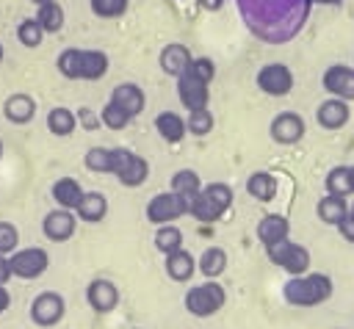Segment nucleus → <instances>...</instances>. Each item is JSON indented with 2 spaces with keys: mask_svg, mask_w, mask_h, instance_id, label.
Wrapping results in <instances>:
<instances>
[{
  "mask_svg": "<svg viewBox=\"0 0 354 329\" xmlns=\"http://www.w3.org/2000/svg\"><path fill=\"white\" fill-rule=\"evenodd\" d=\"M243 22L263 41H288L307 19L310 0H238Z\"/></svg>",
  "mask_w": 354,
  "mask_h": 329,
  "instance_id": "f257e3e1",
  "label": "nucleus"
},
{
  "mask_svg": "<svg viewBox=\"0 0 354 329\" xmlns=\"http://www.w3.org/2000/svg\"><path fill=\"white\" fill-rule=\"evenodd\" d=\"M58 72L72 80H97L108 72V55L100 50L69 47L58 55Z\"/></svg>",
  "mask_w": 354,
  "mask_h": 329,
  "instance_id": "f03ea898",
  "label": "nucleus"
},
{
  "mask_svg": "<svg viewBox=\"0 0 354 329\" xmlns=\"http://www.w3.org/2000/svg\"><path fill=\"white\" fill-rule=\"evenodd\" d=\"M285 299L296 307H315L332 296V279L326 274H307V276H290L282 288Z\"/></svg>",
  "mask_w": 354,
  "mask_h": 329,
  "instance_id": "7ed1b4c3",
  "label": "nucleus"
},
{
  "mask_svg": "<svg viewBox=\"0 0 354 329\" xmlns=\"http://www.w3.org/2000/svg\"><path fill=\"white\" fill-rule=\"evenodd\" d=\"M224 307V288L218 282H202L196 288H191L185 293V310L191 315H199V318H207L213 312H218Z\"/></svg>",
  "mask_w": 354,
  "mask_h": 329,
  "instance_id": "20e7f679",
  "label": "nucleus"
},
{
  "mask_svg": "<svg viewBox=\"0 0 354 329\" xmlns=\"http://www.w3.org/2000/svg\"><path fill=\"white\" fill-rule=\"evenodd\" d=\"M8 265H11V274L19 276V279H36L47 271L50 265V257L44 249L39 246H28V249H19L8 257Z\"/></svg>",
  "mask_w": 354,
  "mask_h": 329,
  "instance_id": "39448f33",
  "label": "nucleus"
},
{
  "mask_svg": "<svg viewBox=\"0 0 354 329\" xmlns=\"http://www.w3.org/2000/svg\"><path fill=\"white\" fill-rule=\"evenodd\" d=\"M183 213H188V202L180 196V194H174V191H166V194H158V196H152L149 199V205H147V218L152 221V224H169V221H174V218H180Z\"/></svg>",
  "mask_w": 354,
  "mask_h": 329,
  "instance_id": "423d86ee",
  "label": "nucleus"
},
{
  "mask_svg": "<svg viewBox=\"0 0 354 329\" xmlns=\"http://www.w3.org/2000/svg\"><path fill=\"white\" fill-rule=\"evenodd\" d=\"M64 296L55 290H44L30 301V321L36 326H53L64 318Z\"/></svg>",
  "mask_w": 354,
  "mask_h": 329,
  "instance_id": "0eeeda50",
  "label": "nucleus"
},
{
  "mask_svg": "<svg viewBox=\"0 0 354 329\" xmlns=\"http://www.w3.org/2000/svg\"><path fill=\"white\" fill-rule=\"evenodd\" d=\"M257 86L271 97H285L293 88V75L285 64H266L257 72Z\"/></svg>",
  "mask_w": 354,
  "mask_h": 329,
  "instance_id": "6e6552de",
  "label": "nucleus"
},
{
  "mask_svg": "<svg viewBox=\"0 0 354 329\" xmlns=\"http://www.w3.org/2000/svg\"><path fill=\"white\" fill-rule=\"evenodd\" d=\"M177 94H180V100L188 111H202V108H207V100H210L207 83L199 80L196 75H191L188 69L177 77Z\"/></svg>",
  "mask_w": 354,
  "mask_h": 329,
  "instance_id": "1a4fd4ad",
  "label": "nucleus"
},
{
  "mask_svg": "<svg viewBox=\"0 0 354 329\" xmlns=\"http://www.w3.org/2000/svg\"><path fill=\"white\" fill-rule=\"evenodd\" d=\"M304 135V119L293 111H282L271 122V138L279 144H296Z\"/></svg>",
  "mask_w": 354,
  "mask_h": 329,
  "instance_id": "9d476101",
  "label": "nucleus"
},
{
  "mask_svg": "<svg viewBox=\"0 0 354 329\" xmlns=\"http://www.w3.org/2000/svg\"><path fill=\"white\" fill-rule=\"evenodd\" d=\"M324 88L337 100H354V69L351 66H329L324 72Z\"/></svg>",
  "mask_w": 354,
  "mask_h": 329,
  "instance_id": "9b49d317",
  "label": "nucleus"
},
{
  "mask_svg": "<svg viewBox=\"0 0 354 329\" xmlns=\"http://www.w3.org/2000/svg\"><path fill=\"white\" fill-rule=\"evenodd\" d=\"M86 299H88V304H91V310H97V312H111L116 304H119V290H116V285L111 282V279H94L88 288H86Z\"/></svg>",
  "mask_w": 354,
  "mask_h": 329,
  "instance_id": "f8f14e48",
  "label": "nucleus"
},
{
  "mask_svg": "<svg viewBox=\"0 0 354 329\" xmlns=\"http://www.w3.org/2000/svg\"><path fill=\"white\" fill-rule=\"evenodd\" d=\"M41 232H44L50 241H55V243L69 241L72 232H75V216H72L69 210H53V213L44 216Z\"/></svg>",
  "mask_w": 354,
  "mask_h": 329,
  "instance_id": "ddd939ff",
  "label": "nucleus"
},
{
  "mask_svg": "<svg viewBox=\"0 0 354 329\" xmlns=\"http://www.w3.org/2000/svg\"><path fill=\"white\" fill-rule=\"evenodd\" d=\"M111 102L119 105L130 119L138 116L144 111V91L136 86V83H119L113 91H111Z\"/></svg>",
  "mask_w": 354,
  "mask_h": 329,
  "instance_id": "4468645a",
  "label": "nucleus"
},
{
  "mask_svg": "<svg viewBox=\"0 0 354 329\" xmlns=\"http://www.w3.org/2000/svg\"><path fill=\"white\" fill-rule=\"evenodd\" d=\"M3 113H6L8 122H14V124H25V122L33 119V113H36V102H33L30 94H11V97L6 100V105H3Z\"/></svg>",
  "mask_w": 354,
  "mask_h": 329,
  "instance_id": "2eb2a0df",
  "label": "nucleus"
},
{
  "mask_svg": "<svg viewBox=\"0 0 354 329\" xmlns=\"http://www.w3.org/2000/svg\"><path fill=\"white\" fill-rule=\"evenodd\" d=\"M188 64H191L188 47H183V44H166V47L160 50V69H163V72L180 77V75L188 69Z\"/></svg>",
  "mask_w": 354,
  "mask_h": 329,
  "instance_id": "dca6fc26",
  "label": "nucleus"
},
{
  "mask_svg": "<svg viewBox=\"0 0 354 329\" xmlns=\"http://www.w3.org/2000/svg\"><path fill=\"white\" fill-rule=\"evenodd\" d=\"M83 194H86V191H83L80 182L72 180V177H61V180H55V185H53V199H55L64 210H75V207L80 205Z\"/></svg>",
  "mask_w": 354,
  "mask_h": 329,
  "instance_id": "f3484780",
  "label": "nucleus"
},
{
  "mask_svg": "<svg viewBox=\"0 0 354 329\" xmlns=\"http://www.w3.org/2000/svg\"><path fill=\"white\" fill-rule=\"evenodd\" d=\"M290 232L288 227V218L279 216V213H271V216H263L260 224H257V238L268 246V243H277V241H285Z\"/></svg>",
  "mask_w": 354,
  "mask_h": 329,
  "instance_id": "a211bd4d",
  "label": "nucleus"
},
{
  "mask_svg": "<svg viewBox=\"0 0 354 329\" xmlns=\"http://www.w3.org/2000/svg\"><path fill=\"white\" fill-rule=\"evenodd\" d=\"M155 127H158L160 138H166L169 144L183 141V135L188 133L185 119H183V116H177L174 111H163V113H158V116H155Z\"/></svg>",
  "mask_w": 354,
  "mask_h": 329,
  "instance_id": "6ab92c4d",
  "label": "nucleus"
},
{
  "mask_svg": "<svg viewBox=\"0 0 354 329\" xmlns=\"http://www.w3.org/2000/svg\"><path fill=\"white\" fill-rule=\"evenodd\" d=\"M318 122L321 127L326 130H337L348 122V105L343 100H326L321 108H318Z\"/></svg>",
  "mask_w": 354,
  "mask_h": 329,
  "instance_id": "aec40b11",
  "label": "nucleus"
},
{
  "mask_svg": "<svg viewBox=\"0 0 354 329\" xmlns=\"http://www.w3.org/2000/svg\"><path fill=\"white\" fill-rule=\"evenodd\" d=\"M171 191L180 194V196L188 202V207H191V202H194V199L199 196V191H202L199 174L191 171V169H180V171H174V177H171Z\"/></svg>",
  "mask_w": 354,
  "mask_h": 329,
  "instance_id": "412c9836",
  "label": "nucleus"
},
{
  "mask_svg": "<svg viewBox=\"0 0 354 329\" xmlns=\"http://www.w3.org/2000/svg\"><path fill=\"white\" fill-rule=\"evenodd\" d=\"M194 268H196V263H194V257H191L185 249H177V252L166 254V274H169L174 282L191 279V276H194Z\"/></svg>",
  "mask_w": 354,
  "mask_h": 329,
  "instance_id": "4be33fe9",
  "label": "nucleus"
},
{
  "mask_svg": "<svg viewBox=\"0 0 354 329\" xmlns=\"http://www.w3.org/2000/svg\"><path fill=\"white\" fill-rule=\"evenodd\" d=\"M75 210H77V216L83 221H91V224L102 221L105 213H108V199L102 194H97V191H88V194H83V199H80V205Z\"/></svg>",
  "mask_w": 354,
  "mask_h": 329,
  "instance_id": "5701e85b",
  "label": "nucleus"
},
{
  "mask_svg": "<svg viewBox=\"0 0 354 329\" xmlns=\"http://www.w3.org/2000/svg\"><path fill=\"white\" fill-rule=\"evenodd\" d=\"M318 216H321V221H326V224H340V221L348 216V207H346V196H335V194H326V196L318 202Z\"/></svg>",
  "mask_w": 354,
  "mask_h": 329,
  "instance_id": "b1692460",
  "label": "nucleus"
},
{
  "mask_svg": "<svg viewBox=\"0 0 354 329\" xmlns=\"http://www.w3.org/2000/svg\"><path fill=\"white\" fill-rule=\"evenodd\" d=\"M77 127V116L69 108H53L47 113V130L53 135H69Z\"/></svg>",
  "mask_w": 354,
  "mask_h": 329,
  "instance_id": "393cba45",
  "label": "nucleus"
},
{
  "mask_svg": "<svg viewBox=\"0 0 354 329\" xmlns=\"http://www.w3.org/2000/svg\"><path fill=\"white\" fill-rule=\"evenodd\" d=\"M246 191H249L257 202H268V199H274V194H277V182H274V177L266 174V171H254V174L246 180Z\"/></svg>",
  "mask_w": 354,
  "mask_h": 329,
  "instance_id": "a878e982",
  "label": "nucleus"
},
{
  "mask_svg": "<svg viewBox=\"0 0 354 329\" xmlns=\"http://www.w3.org/2000/svg\"><path fill=\"white\" fill-rule=\"evenodd\" d=\"M36 22L44 28V33H55V30H61V25H64V8H61L55 0L41 3L39 11H36Z\"/></svg>",
  "mask_w": 354,
  "mask_h": 329,
  "instance_id": "bb28decb",
  "label": "nucleus"
},
{
  "mask_svg": "<svg viewBox=\"0 0 354 329\" xmlns=\"http://www.w3.org/2000/svg\"><path fill=\"white\" fill-rule=\"evenodd\" d=\"M326 191L335 194V196H346L354 191V182H351V169L348 166H335L329 174H326Z\"/></svg>",
  "mask_w": 354,
  "mask_h": 329,
  "instance_id": "cd10ccee",
  "label": "nucleus"
},
{
  "mask_svg": "<svg viewBox=\"0 0 354 329\" xmlns=\"http://www.w3.org/2000/svg\"><path fill=\"white\" fill-rule=\"evenodd\" d=\"M188 213H191L194 218H199V221H205V224H207V221L221 218V213H224V210H221V207H218V205H216V202H213V199H210L205 191H199V196L191 202Z\"/></svg>",
  "mask_w": 354,
  "mask_h": 329,
  "instance_id": "c85d7f7f",
  "label": "nucleus"
},
{
  "mask_svg": "<svg viewBox=\"0 0 354 329\" xmlns=\"http://www.w3.org/2000/svg\"><path fill=\"white\" fill-rule=\"evenodd\" d=\"M282 268H285L290 276H301V274L310 268V252H307L304 246H299V243H290V249H288V254H285V260H282Z\"/></svg>",
  "mask_w": 354,
  "mask_h": 329,
  "instance_id": "c756f323",
  "label": "nucleus"
},
{
  "mask_svg": "<svg viewBox=\"0 0 354 329\" xmlns=\"http://www.w3.org/2000/svg\"><path fill=\"white\" fill-rule=\"evenodd\" d=\"M155 246L163 252V254H171L177 249H183V232L171 224H160L158 232H155Z\"/></svg>",
  "mask_w": 354,
  "mask_h": 329,
  "instance_id": "7c9ffc66",
  "label": "nucleus"
},
{
  "mask_svg": "<svg viewBox=\"0 0 354 329\" xmlns=\"http://www.w3.org/2000/svg\"><path fill=\"white\" fill-rule=\"evenodd\" d=\"M224 268H227V254H224V249H218V246L205 249V254H202V260H199V271L213 279V276H218Z\"/></svg>",
  "mask_w": 354,
  "mask_h": 329,
  "instance_id": "2f4dec72",
  "label": "nucleus"
},
{
  "mask_svg": "<svg viewBox=\"0 0 354 329\" xmlns=\"http://www.w3.org/2000/svg\"><path fill=\"white\" fill-rule=\"evenodd\" d=\"M17 39H19L25 47H39L41 39H44V28H41L36 19H22L19 28H17Z\"/></svg>",
  "mask_w": 354,
  "mask_h": 329,
  "instance_id": "473e14b6",
  "label": "nucleus"
},
{
  "mask_svg": "<svg viewBox=\"0 0 354 329\" xmlns=\"http://www.w3.org/2000/svg\"><path fill=\"white\" fill-rule=\"evenodd\" d=\"M147 174H149V166H147V160L144 158H133L130 160V166L119 174V182H124V185H141L144 180H147Z\"/></svg>",
  "mask_w": 354,
  "mask_h": 329,
  "instance_id": "72a5a7b5",
  "label": "nucleus"
},
{
  "mask_svg": "<svg viewBox=\"0 0 354 329\" xmlns=\"http://www.w3.org/2000/svg\"><path fill=\"white\" fill-rule=\"evenodd\" d=\"M185 127H188L194 135H205V133L213 130V113H210L207 108H202V111H191L188 119H185Z\"/></svg>",
  "mask_w": 354,
  "mask_h": 329,
  "instance_id": "f704fd0d",
  "label": "nucleus"
},
{
  "mask_svg": "<svg viewBox=\"0 0 354 329\" xmlns=\"http://www.w3.org/2000/svg\"><path fill=\"white\" fill-rule=\"evenodd\" d=\"M100 122H102L105 127H111V130H122V127H127L130 116H127V113H124L119 105L108 102V105L102 108V113H100Z\"/></svg>",
  "mask_w": 354,
  "mask_h": 329,
  "instance_id": "c9c22d12",
  "label": "nucleus"
},
{
  "mask_svg": "<svg viewBox=\"0 0 354 329\" xmlns=\"http://www.w3.org/2000/svg\"><path fill=\"white\" fill-rule=\"evenodd\" d=\"M91 11L102 19H113L127 11V0H91Z\"/></svg>",
  "mask_w": 354,
  "mask_h": 329,
  "instance_id": "e433bc0d",
  "label": "nucleus"
},
{
  "mask_svg": "<svg viewBox=\"0 0 354 329\" xmlns=\"http://www.w3.org/2000/svg\"><path fill=\"white\" fill-rule=\"evenodd\" d=\"M202 191H205L221 210H227V207L232 205V188H230L227 182H210V185H205Z\"/></svg>",
  "mask_w": 354,
  "mask_h": 329,
  "instance_id": "4c0bfd02",
  "label": "nucleus"
},
{
  "mask_svg": "<svg viewBox=\"0 0 354 329\" xmlns=\"http://www.w3.org/2000/svg\"><path fill=\"white\" fill-rule=\"evenodd\" d=\"M86 166L91 171H111V149H102V147H94L86 152Z\"/></svg>",
  "mask_w": 354,
  "mask_h": 329,
  "instance_id": "58836bf2",
  "label": "nucleus"
},
{
  "mask_svg": "<svg viewBox=\"0 0 354 329\" xmlns=\"http://www.w3.org/2000/svg\"><path fill=\"white\" fill-rule=\"evenodd\" d=\"M17 243H19V229L11 221H0V254L17 252Z\"/></svg>",
  "mask_w": 354,
  "mask_h": 329,
  "instance_id": "ea45409f",
  "label": "nucleus"
},
{
  "mask_svg": "<svg viewBox=\"0 0 354 329\" xmlns=\"http://www.w3.org/2000/svg\"><path fill=\"white\" fill-rule=\"evenodd\" d=\"M188 72H191V75H196L199 80L210 83V80H213V75H216V66H213V61H207V58H191Z\"/></svg>",
  "mask_w": 354,
  "mask_h": 329,
  "instance_id": "a19ab883",
  "label": "nucleus"
},
{
  "mask_svg": "<svg viewBox=\"0 0 354 329\" xmlns=\"http://www.w3.org/2000/svg\"><path fill=\"white\" fill-rule=\"evenodd\" d=\"M133 158H136V155H133L130 149H122V147H119V149H111V174H116V177H119V174L130 166V160H133Z\"/></svg>",
  "mask_w": 354,
  "mask_h": 329,
  "instance_id": "79ce46f5",
  "label": "nucleus"
},
{
  "mask_svg": "<svg viewBox=\"0 0 354 329\" xmlns=\"http://www.w3.org/2000/svg\"><path fill=\"white\" fill-rule=\"evenodd\" d=\"M337 229L343 232V238H346V241H354V218H351V216H346V218L337 224Z\"/></svg>",
  "mask_w": 354,
  "mask_h": 329,
  "instance_id": "37998d69",
  "label": "nucleus"
},
{
  "mask_svg": "<svg viewBox=\"0 0 354 329\" xmlns=\"http://www.w3.org/2000/svg\"><path fill=\"white\" fill-rule=\"evenodd\" d=\"M77 119H83V127H88V130H94V127H100V119H97V116H94L91 111H86V108H83V111L77 113Z\"/></svg>",
  "mask_w": 354,
  "mask_h": 329,
  "instance_id": "c03bdc74",
  "label": "nucleus"
},
{
  "mask_svg": "<svg viewBox=\"0 0 354 329\" xmlns=\"http://www.w3.org/2000/svg\"><path fill=\"white\" fill-rule=\"evenodd\" d=\"M14 274H11V265H8V257H3L0 254V285H6L8 279H11Z\"/></svg>",
  "mask_w": 354,
  "mask_h": 329,
  "instance_id": "a18cd8bd",
  "label": "nucleus"
},
{
  "mask_svg": "<svg viewBox=\"0 0 354 329\" xmlns=\"http://www.w3.org/2000/svg\"><path fill=\"white\" fill-rule=\"evenodd\" d=\"M8 304H11V296H8L6 285H0V312H3V310H8Z\"/></svg>",
  "mask_w": 354,
  "mask_h": 329,
  "instance_id": "49530a36",
  "label": "nucleus"
},
{
  "mask_svg": "<svg viewBox=\"0 0 354 329\" xmlns=\"http://www.w3.org/2000/svg\"><path fill=\"white\" fill-rule=\"evenodd\" d=\"M221 3H224V0H199V6H202V8H207V11L221 8Z\"/></svg>",
  "mask_w": 354,
  "mask_h": 329,
  "instance_id": "de8ad7c7",
  "label": "nucleus"
},
{
  "mask_svg": "<svg viewBox=\"0 0 354 329\" xmlns=\"http://www.w3.org/2000/svg\"><path fill=\"white\" fill-rule=\"evenodd\" d=\"M313 3V0H310ZM315 3H340V0H315Z\"/></svg>",
  "mask_w": 354,
  "mask_h": 329,
  "instance_id": "09e8293b",
  "label": "nucleus"
},
{
  "mask_svg": "<svg viewBox=\"0 0 354 329\" xmlns=\"http://www.w3.org/2000/svg\"><path fill=\"white\" fill-rule=\"evenodd\" d=\"M33 3H36V6H41V3H50V0H33Z\"/></svg>",
  "mask_w": 354,
  "mask_h": 329,
  "instance_id": "8fccbe9b",
  "label": "nucleus"
},
{
  "mask_svg": "<svg viewBox=\"0 0 354 329\" xmlns=\"http://www.w3.org/2000/svg\"><path fill=\"white\" fill-rule=\"evenodd\" d=\"M348 216H351V218H354V207H351V210H348Z\"/></svg>",
  "mask_w": 354,
  "mask_h": 329,
  "instance_id": "3c124183",
  "label": "nucleus"
},
{
  "mask_svg": "<svg viewBox=\"0 0 354 329\" xmlns=\"http://www.w3.org/2000/svg\"><path fill=\"white\" fill-rule=\"evenodd\" d=\"M351 182H354V166H351Z\"/></svg>",
  "mask_w": 354,
  "mask_h": 329,
  "instance_id": "603ef678",
  "label": "nucleus"
},
{
  "mask_svg": "<svg viewBox=\"0 0 354 329\" xmlns=\"http://www.w3.org/2000/svg\"><path fill=\"white\" fill-rule=\"evenodd\" d=\"M0 61H3V44H0Z\"/></svg>",
  "mask_w": 354,
  "mask_h": 329,
  "instance_id": "864d4df0",
  "label": "nucleus"
},
{
  "mask_svg": "<svg viewBox=\"0 0 354 329\" xmlns=\"http://www.w3.org/2000/svg\"><path fill=\"white\" fill-rule=\"evenodd\" d=\"M0 155H3V147H0Z\"/></svg>",
  "mask_w": 354,
  "mask_h": 329,
  "instance_id": "5fc2aeb1",
  "label": "nucleus"
}]
</instances>
